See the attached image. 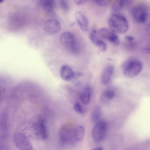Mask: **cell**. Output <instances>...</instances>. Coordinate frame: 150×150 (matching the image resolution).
Returning <instances> with one entry per match:
<instances>
[{
  "label": "cell",
  "instance_id": "cell-20",
  "mask_svg": "<svg viewBox=\"0 0 150 150\" xmlns=\"http://www.w3.org/2000/svg\"><path fill=\"white\" fill-rule=\"evenodd\" d=\"M60 6L62 9L65 12H67L69 10V6L67 1L64 0L59 1Z\"/></svg>",
  "mask_w": 150,
  "mask_h": 150
},
{
  "label": "cell",
  "instance_id": "cell-21",
  "mask_svg": "<svg viewBox=\"0 0 150 150\" xmlns=\"http://www.w3.org/2000/svg\"><path fill=\"white\" fill-rule=\"evenodd\" d=\"M103 95L107 98L110 100L113 98L115 96V93L112 90H108L104 92Z\"/></svg>",
  "mask_w": 150,
  "mask_h": 150
},
{
  "label": "cell",
  "instance_id": "cell-8",
  "mask_svg": "<svg viewBox=\"0 0 150 150\" xmlns=\"http://www.w3.org/2000/svg\"><path fill=\"white\" fill-rule=\"evenodd\" d=\"M59 40L61 43L63 45L71 51L76 44L74 36L69 32H65L62 33Z\"/></svg>",
  "mask_w": 150,
  "mask_h": 150
},
{
  "label": "cell",
  "instance_id": "cell-28",
  "mask_svg": "<svg viewBox=\"0 0 150 150\" xmlns=\"http://www.w3.org/2000/svg\"><path fill=\"white\" fill-rule=\"evenodd\" d=\"M0 150H9L7 146L4 145H0Z\"/></svg>",
  "mask_w": 150,
  "mask_h": 150
},
{
  "label": "cell",
  "instance_id": "cell-10",
  "mask_svg": "<svg viewBox=\"0 0 150 150\" xmlns=\"http://www.w3.org/2000/svg\"><path fill=\"white\" fill-rule=\"evenodd\" d=\"M44 28L47 33L51 35H54L59 31L61 25L59 22L57 20L49 19L45 22Z\"/></svg>",
  "mask_w": 150,
  "mask_h": 150
},
{
  "label": "cell",
  "instance_id": "cell-4",
  "mask_svg": "<svg viewBox=\"0 0 150 150\" xmlns=\"http://www.w3.org/2000/svg\"><path fill=\"white\" fill-rule=\"evenodd\" d=\"M13 140L16 146L20 150H33L31 143L24 133L17 132L14 135Z\"/></svg>",
  "mask_w": 150,
  "mask_h": 150
},
{
  "label": "cell",
  "instance_id": "cell-17",
  "mask_svg": "<svg viewBox=\"0 0 150 150\" xmlns=\"http://www.w3.org/2000/svg\"><path fill=\"white\" fill-rule=\"evenodd\" d=\"M98 33L95 29L91 30L89 35V38L92 42L96 46L101 40L98 37Z\"/></svg>",
  "mask_w": 150,
  "mask_h": 150
},
{
  "label": "cell",
  "instance_id": "cell-18",
  "mask_svg": "<svg viewBox=\"0 0 150 150\" xmlns=\"http://www.w3.org/2000/svg\"><path fill=\"white\" fill-rule=\"evenodd\" d=\"M100 106L96 105L94 108L91 115V119L93 122H95L98 120L100 116Z\"/></svg>",
  "mask_w": 150,
  "mask_h": 150
},
{
  "label": "cell",
  "instance_id": "cell-16",
  "mask_svg": "<svg viewBox=\"0 0 150 150\" xmlns=\"http://www.w3.org/2000/svg\"><path fill=\"white\" fill-rule=\"evenodd\" d=\"M91 90L90 88L86 87L80 95V99L82 103L85 105L89 104L91 99Z\"/></svg>",
  "mask_w": 150,
  "mask_h": 150
},
{
  "label": "cell",
  "instance_id": "cell-26",
  "mask_svg": "<svg viewBox=\"0 0 150 150\" xmlns=\"http://www.w3.org/2000/svg\"><path fill=\"white\" fill-rule=\"evenodd\" d=\"M125 39L129 42H131L134 39V38L132 36L126 35L125 36Z\"/></svg>",
  "mask_w": 150,
  "mask_h": 150
},
{
  "label": "cell",
  "instance_id": "cell-14",
  "mask_svg": "<svg viewBox=\"0 0 150 150\" xmlns=\"http://www.w3.org/2000/svg\"><path fill=\"white\" fill-rule=\"evenodd\" d=\"M114 67L111 65L107 66L104 69L101 78L102 83L105 85L110 82L114 71Z\"/></svg>",
  "mask_w": 150,
  "mask_h": 150
},
{
  "label": "cell",
  "instance_id": "cell-22",
  "mask_svg": "<svg viewBox=\"0 0 150 150\" xmlns=\"http://www.w3.org/2000/svg\"><path fill=\"white\" fill-rule=\"evenodd\" d=\"M102 52H105L107 49L106 44L103 41L100 40L96 46Z\"/></svg>",
  "mask_w": 150,
  "mask_h": 150
},
{
  "label": "cell",
  "instance_id": "cell-3",
  "mask_svg": "<svg viewBox=\"0 0 150 150\" xmlns=\"http://www.w3.org/2000/svg\"><path fill=\"white\" fill-rule=\"evenodd\" d=\"M131 14L134 21L138 23H143L147 20L149 16V11L144 6L137 5L132 9Z\"/></svg>",
  "mask_w": 150,
  "mask_h": 150
},
{
  "label": "cell",
  "instance_id": "cell-9",
  "mask_svg": "<svg viewBox=\"0 0 150 150\" xmlns=\"http://www.w3.org/2000/svg\"><path fill=\"white\" fill-rule=\"evenodd\" d=\"M34 129L35 134L39 138L44 140L47 138L48 132L43 120L41 119L38 120L34 125Z\"/></svg>",
  "mask_w": 150,
  "mask_h": 150
},
{
  "label": "cell",
  "instance_id": "cell-30",
  "mask_svg": "<svg viewBox=\"0 0 150 150\" xmlns=\"http://www.w3.org/2000/svg\"><path fill=\"white\" fill-rule=\"evenodd\" d=\"M93 150H103V149L102 147H100L94 149Z\"/></svg>",
  "mask_w": 150,
  "mask_h": 150
},
{
  "label": "cell",
  "instance_id": "cell-25",
  "mask_svg": "<svg viewBox=\"0 0 150 150\" xmlns=\"http://www.w3.org/2000/svg\"><path fill=\"white\" fill-rule=\"evenodd\" d=\"M87 0H75L74 1V3L78 5H81L84 4L86 1Z\"/></svg>",
  "mask_w": 150,
  "mask_h": 150
},
{
  "label": "cell",
  "instance_id": "cell-11",
  "mask_svg": "<svg viewBox=\"0 0 150 150\" xmlns=\"http://www.w3.org/2000/svg\"><path fill=\"white\" fill-rule=\"evenodd\" d=\"M74 18L82 31L84 33L87 32L88 30L89 22L86 17L81 12L77 11L74 14Z\"/></svg>",
  "mask_w": 150,
  "mask_h": 150
},
{
  "label": "cell",
  "instance_id": "cell-1",
  "mask_svg": "<svg viewBox=\"0 0 150 150\" xmlns=\"http://www.w3.org/2000/svg\"><path fill=\"white\" fill-rule=\"evenodd\" d=\"M108 23L111 29L115 33H124L127 32L129 28L126 18L121 15H112L108 20Z\"/></svg>",
  "mask_w": 150,
  "mask_h": 150
},
{
  "label": "cell",
  "instance_id": "cell-27",
  "mask_svg": "<svg viewBox=\"0 0 150 150\" xmlns=\"http://www.w3.org/2000/svg\"><path fill=\"white\" fill-rule=\"evenodd\" d=\"M142 52L143 54H149L150 49L148 48H144L142 49Z\"/></svg>",
  "mask_w": 150,
  "mask_h": 150
},
{
  "label": "cell",
  "instance_id": "cell-5",
  "mask_svg": "<svg viewBox=\"0 0 150 150\" xmlns=\"http://www.w3.org/2000/svg\"><path fill=\"white\" fill-rule=\"evenodd\" d=\"M108 128L107 122L103 120L98 122L93 127L92 131L93 140L96 142H101L105 137Z\"/></svg>",
  "mask_w": 150,
  "mask_h": 150
},
{
  "label": "cell",
  "instance_id": "cell-15",
  "mask_svg": "<svg viewBox=\"0 0 150 150\" xmlns=\"http://www.w3.org/2000/svg\"><path fill=\"white\" fill-rule=\"evenodd\" d=\"M84 134V129L81 125H78L73 129V136L76 142L81 141L83 138Z\"/></svg>",
  "mask_w": 150,
  "mask_h": 150
},
{
  "label": "cell",
  "instance_id": "cell-24",
  "mask_svg": "<svg viewBox=\"0 0 150 150\" xmlns=\"http://www.w3.org/2000/svg\"><path fill=\"white\" fill-rule=\"evenodd\" d=\"M95 2L98 5L101 6H106L108 4V1L107 0H94Z\"/></svg>",
  "mask_w": 150,
  "mask_h": 150
},
{
  "label": "cell",
  "instance_id": "cell-13",
  "mask_svg": "<svg viewBox=\"0 0 150 150\" xmlns=\"http://www.w3.org/2000/svg\"><path fill=\"white\" fill-rule=\"evenodd\" d=\"M38 5L45 12L50 13L53 11L56 4L53 0H40L38 1Z\"/></svg>",
  "mask_w": 150,
  "mask_h": 150
},
{
  "label": "cell",
  "instance_id": "cell-7",
  "mask_svg": "<svg viewBox=\"0 0 150 150\" xmlns=\"http://www.w3.org/2000/svg\"><path fill=\"white\" fill-rule=\"evenodd\" d=\"M100 37L107 40L115 46L120 43L119 38L116 34L111 29L106 28L100 29L98 32Z\"/></svg>",
  "mask_w": 150,
  "mask_h": 150
},
{
  "label": "cell",
  "instance_id": "cell-29",
  "mask_svg": "<svg viewBox=\"0 0 150 150\" xmlns=\"http://www.w3.org/2000/svg\"><path fill=\"white\" fill-rule=\"evenodd\" d=\"M145 30L147 32L149 31V25L147 24L145 27Z\"/></svg>",
  "mask_w": 150,
  "mask_h": 150
},
{
  "label": "cell",
  "instance_id": "cell-6",
  "mask_svg": "<svg viewBox=\"0 0 150 150\" xmlns=\"http://www.w3.org/2000/svg\"><path fill=\"white\" fill-rule=\"evenodd\" d=\"M73 130L69 126H64L60 129L59 136L60 143L62 146H65L71 145L76 141L73 136Z\"/></svg>",
  "mask_w": 150,
  "mask_h": 150
},
{
  "label": "cell",
  "instance_id": "cell-31",
  "mask_svg": "<svg viewBox=\"0 0 150 150\" xmlns=\"http://www.w3.org/2000/svg\"><path fill=\"white\" fill-rule=\"evenodd\" d=\"M4 1L3 0H0V3H2Z\"/></svg>",
  "mask_w": 150,
  "mask_h": 150
},
{
  "label": "cell",
  "instance_id": "cell-19",
  "mask_svg": "<svg viewBox=\"0 0 150 150\" xmlns=\"http://www.w3.org/2000/svg\"><path fill=\"white\" fill-rule=\"evenodd\" d=\"M131 1L129 0H120L116 3L113 7L114 10L115 11H119L122 8L127 5L129 4Z\"/></svg>",
  "mask_w": 150,
  "mask_h": 150
},
{
  "label": "cell",
  "instance_id": "cell-12",
  "mask_svg": "<svg viewBox=\"0 0 150 150\" xmlns=\"http://www.w3.org/2000/svg\"><path fill=\"white\" fill-rule=\"evenodd\" d=\"M74 72L70 66L66 65H64L60 69V76L64 80L70 81L73 80Z\"/></svg>",
  "mask_w": 150,
  "mask_h": 150
},
{
  "label": "cell",
  "instance_id": "cell-23",
  "mask_svg": "<svg viewBox=\"0 0 150 150\" xmlns=\"http://www.w3.org/2000/svg\"><path fill=\"white\" fill-rule=\"evenodd\" d=\"M73 108L74 111L77 113L80 114L83 113V110L79 103H75L74 105Z\"/></svg>",
  "mask_w": 150,
  "mask_h": 150
},
{
  "label": "cell",
  "instance_id": "cell-2",
  "mask_svg": "<svg viewBox=\"0 0 150 150\" xmlns=\"http://www.w3.org/2000/svg\"><path fill=\"white\" fill-rule=\"evenodd\" d=\"M143 67L142 63L137 60L129 59L125 61L122 67L124 75L127 78H132L137 75Z\"/></svg>",
  "mask_w": 150,
  "mask_h": 150
}]
</instances>
